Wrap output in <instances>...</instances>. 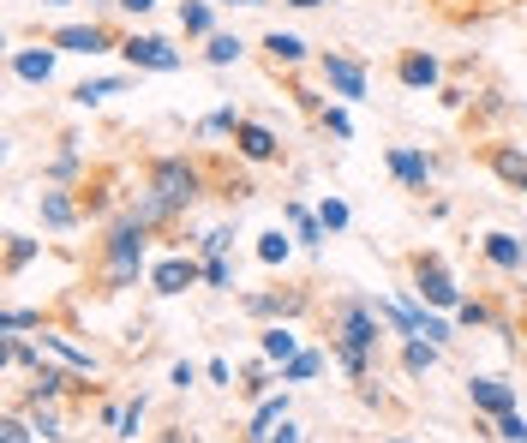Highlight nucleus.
Returning <instances> with one entry per match:
<instances>
[{
  "label": "nucleus",
  "instance_id": "nucleus-11",
  "mask_svg": "<svg viewBox=\"0 0 527 443\" xmlns=\"http://www.w3.org/2000/svg\"><path fill=\"white\" fill-rule=\"evenodd\" d=\"M72 390V378L60 372V366H36V378H30V390H24V408H42V402H60Z\"/></svg>",
  "mask_w": 527,
  "mask_h": 443
},
{
  "label": "nucleus",
  "instance_id": "nucleus-5",
  "mask_svg": "<svg viewBox=\"0 0 527 443\" xmlns=\"http://www.w3.org/2000/svg\"><path fill=\"white\" fill-rule=\"evenodd\" d=\"M324 78H330V90H336L342 102H360V96H366V66L348 60V54H324Z\"/></svg>",
  "mask_w": 527,
  "mask_h": 443
},
{
  "label": "nucleus",
  "instance_id": "nucleus-35",
  "mask_svg": "<svg viewBox=\"0 0 527 443\" xmlns=\"http://www.w3.org/2000/svg\"><path fill=\"white\" fill-rule=\"evenodd\" d=\"M318 222H324L330 234H342V228H348L354 216H348V204H342V198H324V204H318Z\"/></svg>",
  "mask_w": 527,
  "mask_h": 443
},
{
  "label": "nucleus",
  "instance_id": "nucleus-3",
  "mask_svg": "<svg viewBox=\"0 0 527 443\" xmlns=\"http://www.w3.org/2000/svg\"><path fill=\"white\" fill-rule=\"evenodd\" d=\"M198 186H204V180H198V168H192L186 156H162V162L150 168V192H156V198H162L174 216H180V210L198 198Z\"/></svg>",
  "mask_w": 527,
  "mask_h": 443
},
{
  "label": "nucleus",
  "instance_id": "nucleus-15",
  "mask_svg": "<svg viewBox=\"0 0 527 443\" xmlns=\"http://www.w3.org/2000/svg\"><path fill=\"white\" fill-rule=\"evenodd\" d=\"M42 354H54V360H66V366H72L78 378H90V372H96V354H90V348H72L66 336H48V330H42Z\"/></svg>",
  "mask_w": 527,
  "mask_h": 443
},
{
  "label": "nucleus",
  "instance_id": "nucleus-21",
  "mask_svg": "<svg viewBox=\"0 0 527 443\" xmlns=\"http://www.w3.org/2000/svg\"><path fill=\"white\" fill-rule=\"evenodd\" d=\"M36 204H42V222H48V228H72V222H78V204H72L66 192H42Z\"/></svg>",
  "mask_w": 527,
  "mask_h": 443
},
{
  "label": "nucleus",
  "instance_id": "nucleus-14",
  "mask_svg": "<svg viewBox=\"0 0 527 443\" xmlns=\"http://www.w3.org/2000/svg\"><path fill=\"white\" fill-rule=\"evenodd\" d=\"M12 72H18L24 84H48V78H54V54H48V48H18V54H12Z\"/></svg>",
  "mask_w": 527,
  "mask_h": 443
},
{
  "label": "nucleus",
  "instance_id": "nucleus-4",
  "mask_svg": "<svg viewBox=\"0 0 527 443\" xmlns=\"http://www.w3.org/2000/svg\"><path fill=\"white\" fill-rule=\"evenodd\" d=\"M120 54H126L132 66H144V72H180V48H168L162 36H126Z\"/></svg>",
  "mask_w": 527,
  "mask_h": 443
},
{
  "label": "nucleus",
  "instance_id": "nucleus-10",
  "mask_svg": "<svg viewBox=\"0 0 527 443\" xmlns=\"http://www.w3.org/2000/svg\"><path fill=\"white\" fill-rule=\"evenodd\" d=\"M54 48H66V54H102L108 48V30L102 24H60L54 30Z\"/></svg>",
  "mask_w": 527,
  "mask_h": 443
},
{
  "label": "nucleus",
  "instance_id": "nucleus-42",
  "mask_svg": "<svg viewBox=\"0 0 527 443\" xmlns=\"http://www.w3.org/2000/svg\"><path fill=\"white\" fill-rule=\"evenodd\" d=\"M456 318H462V324H468V330H480V324H486V318H492V312H486V306H480V300H462V306H456Z\"/></svg>",
  "mask_w": 527,
  "mask_h": 443
},
{
  "label": "nucleus",
  "instance_id": "nucleus-43",
  "mask_svg": "<svg viewBox=\"0 0 527 443\" xmlns=\"http://www.w3.org/2000/svg\"><path fill=\"white\" fill-rule=\"evenodd\" d=\"M324 126H330V132H336V138H354V120H348V114H342V108H324Z\"/></svg>",
  "mask_w": 527,
  "mask_h": 443
},
{
  "label": "nucleus",
  "instance_id": "nucleus-41",
  "mask_svg": "<svg viewBox=\"0 0 527 443\" xmlns=\"http://www.w3.org/2000/svg\"><path fill=\"white\" fill-rule=\"evenodd\" d=\"M498 438L504 443H527V420L522 414H504V420H498Z\"/></svg>",
  "mask_w": 527,
  "mask_h": 443
},
{
  "label": "nucleus",
  "instance_id": "nucleus-44",
  "mask_svg": "<svg viewBox=\"0 0 527 443\" xmlns=\"http://www.w3.org/2000/svg\"><path fill=\"white\" fill-rule=\"evenodd\" d=\"M0 443H30V426H24V420H18V414H12V420H6V426H0Z\"/></svg>",
  "mask_w": 527,
  "mask_h": 443
},
{
  "label": "nucleus",
  "instance_id": "nucleus-17",
  "mask_svg": "<svg viewBox=\"0 0 527 443\" xmlns=\"http://www.w3.org/2000/svg\"><path fill=\"white\" fill-rule=\"evenodd\" d=\"M300 306H306L300 294H246V312L252 318H294Z\"/></svg>",
  "mask_w": 527,
  "mask_h": 443
},
{
  "label": "nucleus",
  "instance_id": "nucleus-47",
  "mask_svg": "<svg viewBox=\"0 0 527 443\" xmlns=\"http://www.w3.org/2000/svg\"><path fill=\"white\" fill-rule=\"evenodd\" d=\"M114 6H126V12H138V18H144V12H150L156 0H114Z\"/></svg>",
  "mask_w": 527,
  "mask_h": 443
},
{
  "label": "nucleus",
  "instance_id": "nucleus-29",
  "mask_svg": "<svg viewBox=\"0 0 527 443\" xmlns=\"http://www.w3.org/2000/svg\"><path fill=\"white\" fill-rule=\"evenodd\" d=\"M132 216H138V222H144V228H162V222H168V216H174V210H168V204H162V198H156V192H150V186H144V192H138V204H132Z\"/></svg>",
  "mask_w": 527,
  "mask_h": 443
},
{
  "label": "nucleus",
  "instance_id": "nucleus-49",
  "mask_svg": "<svg viewBox=\"0 0 527 443\" xmlns=\"http://www.w3.org/2000/svg\"><path fill=\"white\" fill-rule=\"evenodd\" d=\"M234 6H264V0H234Z\"/></svg>",
  "mask_w": 527,
  "mask_h": 443
},
{
  "label": "nucleus",
  "instance_id": "nucleus-50",
  "mask_svg": "<svg viewBox=\"0 0 527 443\" xmlns=\"http://www.w3.org/2000/svg\"><path fill=\"white\" fill-rule=\"evenodd\" d=\"M42 6H66V0H42Z\"/></svg>",
  "mask_w": 527,
  "mask_h": 443
},
{
  "label": "nucleus",
  "instance_id": "nucleus-23",
  "mask_svg": "<svg viewBox=\"0 0 527 443\" xmlns=\"http://www.w3.org/2000/svg\"><path fill=\"white\" fill-rule=\"evenodd\" d=\"M294 354H300V336H294L288 324H276V330H264V360H282V366H288Z\"/></svg>",
  "mask_w": 527,
  "mask_h": 443
},
{
  "label": "nucleus",
  "instance_id": "nucleus-32",
  "mask_svg": "<svg viewBox=\"0 0 527 443\" xmlns=\"http://www.w3.org/2000/svg\"><path fill=\"white\" fill-rule=\"evenodd\" d=\"M18 366H42V348H30V342H18V336H6V372H18Z\"/></svg>",
  "mask_w": 527,
  "mask_h": 443
},
{
  "label": "nucleus",
  "instance_id": "nucleus-39",
  "mask_svg": "<svg viewBox=\"0 0 527 443\" xmlns=\"http://www.w3.org/2000/svg\"><path fill=\"white\" fill-rule=\"evenodd\" d=\"M420 336H426V342H438V348H450V324H444V318H432V312H420Z\"/></svg>",
  "mask_w": 527,
  "mask_h": 443
},
{
  "label": "nucleus",
  "instance_id": "nucleus-46",
  "mask_svg": "<svg viewBox=\"0 0 527 443\" xmlns=\"http://www.w3.org/2000/svg\"><path fill=\"white\" fill-rule=\"evenodd\" d=\"M270 443H306V438H300V426H294V420H282V426L270 432Z\"/></svg>",
  "mask_w": 527,
  "mask_h": 443
},
{
  "label": "nucleus",
  "instance_id": "nucleus-36",
  "mask_svg": "<svg viewBox=\"0 0 527 443\" xmlns=\"http://www.w3.org/2000/svg\"><path fill=\"white\" fill-rule=\"evenodd\" d=\"M198 246H204V258H228V252H234V228H210Z\"/></svg>",
  "mask_w": 527,
  "mask_h": 443
},
{
  "label": "nucleus",
  "instance_id": "nucleus-27",
  "mask_svg": "<svg viewBox=\"0 0 527 443\" xmlns=\"http://www.w3.org/2000/svg\"><path fill=\"white\" fill-rule=\"evenodd\" d=\"M492 168H498V180H510V186H522V174H527V150H492Z\"/></svg>",
  "mask_w": 527,
  "mask_h": 443
},
{
  "label": "nucleus",
  "instance_id": "nucleus-12",
  "mask_svg": "<svg viewBox=\"0 0 527 443\" xmlns=\"http://www.w3.org/2000/svg\"><path fill=\"white\" fill-rule=\"evenodd\" d=\"M234 144H240V156H246V162H270V156H276V132H270V126H258V120H240Z\"/></svg>",
  "mask_w": 527,
  "mask_h": 443
},
{
  "label": "nucleus",
  "instance_id": "nucleus-28",
  "mask_svg": "<svg viewBox=\"0 0 527 443\" xmlns=\"http://www.w3.org/2000/svg\"><path fill=\"white\" fill-rule=\"evenodd\" d=\"M120 90H126V78H84V84L72 90V102L90 108V102H102V96H120Z\"/></svg>",
  "mask_w": 527,
  "mask_h": 443
},
{
  "label": "nucleus",
  "instance_id": "nucleus-24",
  "mask_svg": "<svg viewBox=\"0 0 527 443\" xmlns=\"http://www.w3.org/2000/svg\"><path fill=\"white\" fill-rule=\"evenodd\" d=\"M318 372H324V354H318V348H300V354L282 366V384H306V378H318Z\"/></svg>",
  "mask_w": 527,
  "mask_h": 443
},
{
  "label": "nucleus",
  "instance_id": "nucleus-37",
  "mask_svg": "<svg viewBox=\"0 0 527 443\" xmlns=\"http://www.w3.org/2000/svg\"><path fill=\"white\" fill-rule=\"evenodd\" d=\"M204 288H234V264L228 258H204Z\"/></svg>",
  "mask_w": 527,
  "mask_h": 443
},
{
  "label": "nucleus",
  "instance_id": "nucleus-48",
  "mask_svg": "<svg viewBox=\"0 0 527 443\" xmlns=\"http://www.w3.org/2000/svg\"><path fill=\"white\" fill-rule=\"evenodd\" d=\"M288 6H324V0H288Z\"/></svg>",
  "mask_w": 527,
  "mask_h": 443
},
{
  "label": "nucleus",
  "instance_id": "nucleus-30",
  "mask_svg": "<svg viewBox=\"0 0 527 443\" xmlns=\"http://www.w3.org/2000/svg\"><path fill=\"white\" fill-rule=\"evenodd\" d=\"M288 252H294V240H288L282 228H270V234H258V258H264V264H288Z\"/></svg>",
  "mask_w": 527,
  "mask_h": 443
},
{
  "label": "nucleus",
  "instance_id": "nucleus-40",
  "mask_svg": "<svg viewBox=\"0 0 527 443\" xmlns=\"http://www.w3.org/2000/svg\"><path fill=\"white\" fill-rule=\"evenodd\" d=\"M168 384H174V390H192V384H198V366H192V360H174V366H168Z\"/></svg>",
  "mask_w": 527,
  "mask_h": 443
},
{
  "label": "nucleus",
  "instance_id": "nucleus-8",
  "mask_svg": "<svg viewBox=\"0 0 527 443\" xmlns=\"http://www.w3.org/2000/svg\"><path fill=\"white\" fill-rule=\"evenodd\" d=\"M390 174H396L402 186L426 192V180H432V156H426V150H408V144H396V150H390Z\"/></svg>",
  "mask_w": 527,
  "mask_h": 443
},
{
  "label": "nucleus",
  "instance_id": "nucleus-19",
  "mask_svg": "<svg viewBox=\"0 0 527 443\" xmlns=\"http://www.w3.org/2000/svg\"><path fill=\"white\" fill-rule=\"evenodd\" d=\"M486 258H492L498 270H522V264H527V252H522V240H516V234H486Z\"/></svg>",
  "mask_w": 527,
  "mask_h": 443
},
{
  "label": "nucleus",
  "instance_id": "nucleus-38",
  "mask_svg": "<svg viewBox=\"0 0 527 443\" xmlns=\"http://www.w3.org/2000/svg\"><path fill=\"white\" fill-rule=\"evenodd\" d=\"M114 426H120V438H138V426H144V396H138V402H126Z\"/></svg>",
  "mask_w": 527,
  "mask_h": 443
},
{
  "label": "nucleus",
  "instance_id": "nucleus-2",
  "mask_svg": "<svg viewBox=\"0 0 527 443\" xmlns=\"http://www.w3.org/2000/svg\"><path fill=\"white\" fill-rule=\"evenodd\" d=\"M144 240H150V228H144L138 216H120V222L108 228V240H102V276H108V288H132V282H138V270H144Z\"/></svg>",
  "mask_w": 527,
  "mask_h": 443
},
{
  "label": "nucleus",
  "instance_id": "nucleus-22",
  "mask_svg": "<svg viewBox=\"0 0 527 443\" xmlns=\"http://www.w3.org/2000/svg\"><path fill=\"white\" fill-rule=\"evenodd\" d=\"M438 354H444L438 342H426V336H408V348H402V366L420 378V372H432V366H438Z\"/></svg>",
  "mask_w": 527,
  "mask_h": 443
},
{
  "label": "nucleus",
  "instance_id": "nucleus-51",
  "mask_svg": "<svg viewBox=\"0 0 527 443\" xmlns=\"http://www.w3.org/2000/svg\"><path fill=\"white\" fill-rule=\"evenodd\" d=\"M522 252H527V234H522Z\"/></svg>",
  "mask_w": 527,
  "mask_h": 443
},
{
  "label": "nucleus",
  "instance_id": "nucleus-33",
  "mask_svg": "<svg viewBox=\"0 0 527 443\" xmlns=\"http://www.w3.org/2000/svg\"><path fill=\"white\" fill-rule=\"evenodd\" d=\"M198 132H204V138H222V132H240V114H234V108H216V114H204V120H198Z\"/></svg>",
  "mask_w": 527,
  "mask_h": 443
},
{
  "label": "nucleus",
  "instance_id": "nucleus-9",
  "mask_svg": "<svg viewBox=\"0 0 527 443\" xmlns=\"http://www.w3.org/2000/svg\"><path fill=\"white\" fill-rule=\"evenodd\" d=\"M150 282H156V294H186L192 282H204V264H192V258H162Z\"/></svg>",
  "mask_w": 527,
  "mask_h": 443
},
{
  "label": "nucleus",
  "instance_id": "nucleus-53",
  "mask_svg": "<svg viewBox=\"0 0 527 443\" xmlns=\"http://www.w3.org/2000/svg\"><path fill=\"white\" fill-rule=\"evenodd\" d=\"M390 443H402V438H390Z\"/></svg>",
  "mask_w": 527,
  "mask_h": 443
},
{
  "label": "nucleus",
  "instance_id": "nucleus-16",
  "mask_svg": "<svg viewBox=\"0 0 527 443\" xmlns=\"http://www.w3.org/2000/svg\"><path fill=\"white\" fill-rule=\"evenodd\" d=\"M282 216L294 222V234H300V246H306V252H318V246H324V234H330V228H324L306 204H282Z\"/></svg>",
  "mask_w": 527,
  "mask_h": 443
},
{
  "label": "nucleus",
  "instance_id": "nucleus-25",
  "mask_svg": "<svg viewBox=\"0 0 527 443\" xmlns=\"http://www.w3.org/2000/svg\"><path fill=\"white\" fill-rule=\"evenodd\" d=\"M180 30H192V36H216V12H210L204 0H186V6H180Z\"/></svg>",
  "mask_w": 527,
  "mask_h": 443
},
{
  "label": "nucleus",
  "instance_id": "nucleus-18",
  "mask_svg": "<svg viewBox=\"0 0 527 443\" xmlns=\"http://www.w3.org/2000/svg\"><path fill=\"white\" fill-rule=\"evenodd\" d=\"M438 78H444V66H438L432 54H408V60H402V84H408V90H432Z\"/></svg>",
  "mask_w": 527,
  "mask_h": 443
},
{
  "label": "nucleus",
  "instance_id": "nucleus-1",
  "mask_svg": "<svg viewBox=\"0 0 527 443\" xmlns=\"http://www.w3.org/2000/svg\"><path fill=\"white\" fill-rule=\"evenodd\" d=\"M378 336H384V318L372 300H342L336 306V360L354 384L372 378V354H378Z\"/></svg>",
  "mask_w": 527,
  "mask_h": 443
},
{
  "label": "nucleus",
  "instance_id": "nucleus-45",
  "mask_svg": "<svg viewBox=\"0 0 527 443\" xmlns=\"http://www.w3.org/2000/svg\"><path fill=\"white\" fill-rule=\"evenodd\" d=\"M48 174H54V180H72V174H78V156H72V150H60V156H54V168H48Z\"/></svg>",
  "mask_w": 527,
  "mask_h": 443
},
{
  "label": "nucleus",
  "instance_id": "nucleus-52",
  "mask_svg": "<svg viewBox=\"0 0 527 443\" xmlns=\"http://www.w3.org/2000/svg\"><path fill=\"white\" fill-rule=\"evenodd\" d=\"M522 192H527V174H522Z\"/></svg>",
  "mask_w": 527,
  "mask_h": 443
},
{
  "label": "nucleus",
  "instance_id": "nucleus-13",
  "mask_svg": "<svg viewBox=\"0 0 527 443\" xmlns=\"http://www.w3.org/2000/svg\"><path fill=\"white\" fill-rule=\"evenodd\" d=\"M288 420V396H264L258 402V414H252V432H246V443H270V432Z\"/></svg>",
  "mask_w": 527,
  "mask_h": 443
},
{
  "label": "nucleus",
  "instance_id": "nucleus-20",
  "mask_svg": "<svg viewBox=\"0 0 527 443\" xmlns=\"http://www.w3.org/2000/svg\"><path fill=\"white\" fill-rule=\"evenodd\" d=\"M264 48H270V60H276V66H300V60H306V42H300L294 30H270V36H264Z\"/></svg>",
  "mask_w": 527,
  "mask_h": 443
},
{
  "label": "nucleus",
  "instance_id": "nucleus-34",
  "mask_svg": "<svg viewBox=\"0 0 527 443\" xmlns=\"http://www.w3.org/2000/svg\"><path fill=\"white\" fill-rule=\"evenodd\" d=\"M30 258H36V240H24V234H6V270L18 276Z\"/></svg>",
  "mask_w": 527,
  "mask_h": 443
},
{
  "label": "nucleus",
  "instance_id": "nucleus-26",
  "mask_svg": "<svg viewBox=\"0 0 527 443\" xmlns=\"http://www.w3.org/2000/svg\"><path fill=\"white\" fill-rule=\"evenodd\" d=\"M240 54H246V42H240V36H228V30H216V36H210V48H204V60H210V66H234Z\"/></svg>",
  "mask_w": 527,
  "mask_h": 443
},
{
  "label": "nucleus",
  "instance_id": "nucleus-31",
  "mask_svg": "<svg viewBox=\"0 0 527 443\" xmlns=\"http://www.w3.org/2000/svg\"><path fill=\"white\" fill-rule=\"evenodd\" d=\"M18 330H42V312H30V306H6L0 336H18Z\"/></svg>",
  "mask_w": 527,
  "mask_h": 443
},
{
  "label": "nucleus",
  "instance_id": "nucleus-6",
  "mask_svg": "<svg viewBox=\"0 0 527 443\" xmlns=\"http://www.w3.org/2000/svg\"><path fill=\"white\" fill-rule=\"evenodd\" d=\"M420 294H426V306H462V288L438 258H420Z\"/></svg>",
  "mask_w": 527,
  "mask_h": 443
},
{
  "label": "nucleus",
  "instance_id": "nucleus-7",
  "mask_svg": "<svg viewBox=\"0 0 527 443\" xmlns=\"http://www.w3.org/2000/svg\"><path fill=\"white\" fill-rule=\"evenodd\" d=\"M468 396H474V408H480L486 420L516 414V390H510V384H498V378H474V384H468Z\"/></svg>",
  "mask_w": 527,
  "mask_h": 443
}]
</instances>
